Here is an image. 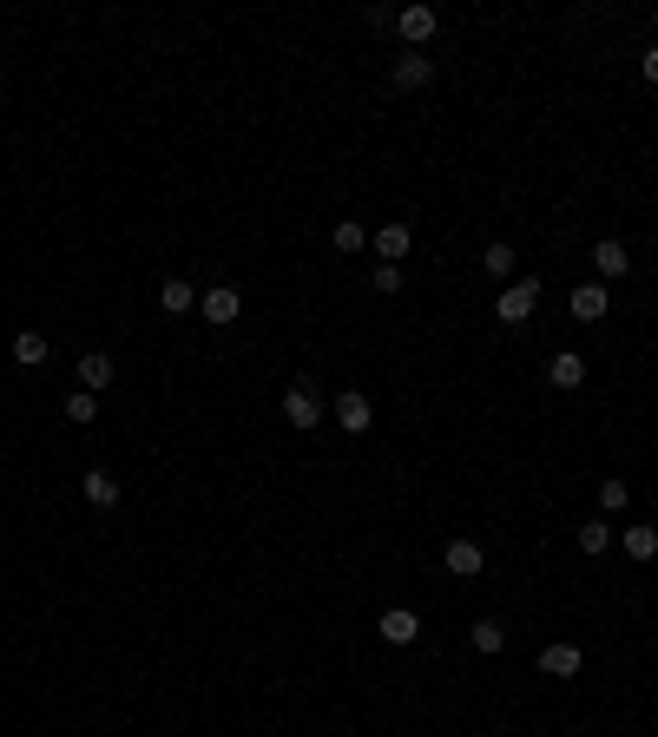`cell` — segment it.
Instances as JSON below:
<instances>
[{
	"mask_svg": "<svg viewBox=\"0 0 658 737\" xmlns=\"http://www.w3.org/2000/svg\"><path fill=\"white\" fill-rule=\"evenodd\" d=\"M283 422L297 428V435H310V428H323V422H329V415H323V395H316V382H310V376L283 389Z\"/></svg>",
	"mask_w": 658,
	"mask_h": 737,
	"instance_id": "1",
	"label": "cell"
},
{
	"mask_svg": "<svg viewBox=\"0 0 658 737\" xmlns=\"http://www.w3.org/2000/svg\"><path fill=\"white\" fill-rule=\"evenodd\" d=\"M533 310H540V283H533V277H514V283L501 290V297H494V316H501L507 330H520V323H527Z\"/></svg>",
	"mask_w": 658,
	"mask_h": 737,
	"instance_id": "2",
	"label": "cell"
},
{
	"mask_svg": "<svg viewBox=\"0 0 658 737\" xmlns=\"http://www.w3.org/2000/svg\"><path fill=\"white\" fill-rule=\"evenodd\" d=\"M198 316L211 323V330H231L237 316H244V297H237L231 283H218V290H204V297H198Z\"/></svg>",
	"mask_w": 658,
	"mask_h": 737,
	"instance_id": "3",
	"label": "cell"
},
{
	"mask_svg": "<svg viewBox=\"0 0 658 737\" xmlns=\"http://www.w3.org/2000/svg\"><path fill=\"white\" fill-rule=\"evenodd\" d=\"M336 428H343V435H369V428H376V402L362 389H343L336 395Z\"/></svg>",
	"mask_w": 658,
	"mask_h": 737,
	"instance_id": "4",
	"label": "cell"
},
{
	"mask_svg": "<svg viewBox=\"0 0 658 737\" xmlns=\"http://www.w3.org/2000/svg\"><path fill=\"white\" fill-rule=\"evenodd\" d=\"M395 93H422V86H428V79H435V53H415V47H408V53H395Z\"/></svg>",
	"mask_w": 658,
	"mask_h": 737,
	"instance_id": "5",
	"label": "cell"
},
{
	"mask_svg": "<svg viewBox=\"0 0 658 737\" xmlns=\"http://www.w3.org/2000/svg\"><path fill=\"white\" fill-rule=\"evenodd\" d=\"M73 376H79V389H86V395H99V389H112V382H119V362H112L106 349H86V356L73 362Z\"/></svg>",
	"mask_w": 658,
	"mask_h": 737,
	"instance_id": "6",
	"label": "cell"
},
{
	"mask_svg": "<svg viewBox=\"0 0 658 737\" xmlns=\"http://www.w3.org/2000/svg\"><path fill=\"white\" fill-rule=\"evenodd\" d=\"M435 27H441L435 7H402V14H395V33H402V40H408L415 53H422L428 40H435Z\"/></svg>",
	"mask_w": 658,
	"mask_h": 737,
	"instance_id": "7",
	"label": "cell"
},
{
	"mask_svg": "<svg viewBox=\"0 0 658 737\" xmlns=\"http://www.w3.org/2000/svg\"><path fill=\"white\" fill-rule=\"evenodd\" d=\"M441 566H448L455 580H481V573H487V553H481V540H448Z\"/></svg>",
	"mask_w": 658,
	"mask_h": 737,
	"instance_id": "8",
	"label": "cell"
},
{
	"mask_svg": "<svg viewBox=\"0 0 658 737\" xmlns=\"http://www.w3.org/2000/svg\"><path fill=\"white\" fill-rule=\"evenodd\" d=\"M580 665H586V652H580L573 639L540 645V672H547V678H580Z\"/></svg>",
	"mask_w": 658,
	"mask_h": 737,
	"instance_id": "9",
	"label": "cell"
},
{
	"mask_svg": "<svg viewBox=\"0 0 658 737\" xmlns=\"http://www.w3.org/2000/svg\"><path fill=\"white\" fill-rule=\"evenodd\" d=\"M376 632H382V645H415V639H422V619H415L408 606H389Z\"/></svg>",
	"mask_w": 658,
	"mask_h": 737,
	"instance_id": "10",
	"label": "cell"
},
{
	"mask_svg": "<svg viewBox=\"0 0 658 737\" xmlns=\"http://www.w3.org/2000/svg\"><path fill=\"white\" fill-rule=\"evenodd\" d=\"M573 316H580V323H599V316H612V297H606V283H580V290H573Z\"/></svg>",
	"mask_w": 658,
	"mask_h": 737,
	"instance_id": "11",
	"label": "cell"
},
{
	"mask_svg": "<svg viewBox=\"0 0 658 737\" xmlns=\"http://www.w3.org/2000/svg\"><path fill=\"white\" fill-rule=\"evenodd\" d=\"M547 382H553V389H580V382H586V356H580V349H560V356L547 362Z\"/></svg>",
	"mask_w": 658,
	"mask_h": 737,
	"instance_id": "12",
	"label": "cell"
},
{
	"mask_svg": "<svg viewBox=\"0 0 658 737\" xmlns=\"http://www.w3.org/2000/svg\"><path fill=\"white\" fill-rule=\"evenodd\" d=\"M593 270H599V277H626V270H632V251L619 244V237H599V244H593Z\"/></svg>",
	"mask_w": 658,
	"mask_h": 737,
	"instance_id": "13",
	"label": "cell"
},
{
	"mask_svg": "<svg viewBox=\"0 0 658 737\" xmlns=\"http://www.w3.org/2000/svg\"><path fill=\"white\" fill-rule=\"evenodd\" d=\"M158 310H165V316H185V310H198V290H191L185 277H165V283H158Z\"/></svg>",
	"mask_w": 658,
	"mask_h": 737,
	"instance_id": "14",
	"label": "cell"
},
{
	"mask_svg": "<svg viewBox=\"0 0 658 737\" xmlns=\"http://www.w3.org/2000/svg\"><path fill=\"white\" fill-rule=\"evenodd\" d=\"M408 244H415V231H408V224H382V231H376V257H382V264H402Z\"/></svg>",
	"mask_w": 658,
	"mask_h": 737,
	"instance_id": "15",
	"label": "cell"
},
{
	"mask_svg": "<svg viewBox=\"0 0 658 737\" xmlns=\"http://www.w3.org/2000/svg\"><path fill=\"white\" fill-rule=\"evenodd\" d=\"M468 645L481 652V659H494V652L507 645V626H501V619H474V626H468Z\"/></svg>",
	"mask_w": 658,
	"mask_h": 737,
	"instance_id": "16",
	"label": "cell"
},
{
	"mask_svg": "<svg viewBox=\"0 0 658 737\" xmlns=\"http://www.w3.org/2000/svg\"><path fill=\"white\" fill-rule=\"evenodd\" d=\"M79 487H86V501H93V507H119V474L86 468V481H79Z\"/></svg>",
	"mask_w": 658,
	"mask_h": 737,
	"instance_id": "17",
	"label": "cell"
},
{
	"mask_svg": "<svg viewBox=\"0 0 658 737\" xmlns=\"http://www.w3.org/2000/svg\"><path fill=\"white\" fill-rule=\"evenodd\" d=\"M619 547H626V560H658V527H626V534H619Z\"/></svg>",
	"mask_w": 658,
	"mask_h": 737,
	"instance_id": "18",
	"label": "cell"
},
{
	"mask_svg": "<svg viewBox=\"0 0 658 737\" xmlns=\"http://www.w3.org/2000/svg\"><path fill=\"white\" fill-rule=\"evenodd\" d=\"M14 362H20V369H40V362H47V336H40V330H20L14 336Z\"/></svg>",
	"mask_w": 658,
	"mask_h": 737,
	"instance_id": "19",
	"label": "cell"
},
{
	"mask_svg": "<svg viewBox=\"0 0 658 737\" xmlns=\"http://www.w3.org/2000/svg\"><path fill=\"white\" fill-rule=\"evenodd\" d=\"M573 547H580V553H586V560H599V553H606V547H612V527H606V520H586L580 534H573Z\"/></svg>",
	"mask_w": 658,
	"mask_h": 737,
	"instance_id": "20",
	"label": "cell"
},
{
	"mask_svg": "<svg viewBox=\"0 0 658 737\" xmlns=\"http://www.w3.org/2000/svg\"><path fill=\"white\" fill-rule=\"evenodd\" d=\"M481 264H487V277H494V283H514V244H487Z\"/></svg>",
	"mask_w": 658,
	"mask_h": 737,
	"instance_id": "21",
	"label": "cell"
},
{
	"mask_svg": "<svg viewBox=\"0 0 658 737\" xmlns=\"http://www.w3.org/2000/svg\"><path fill=\"white\" fill-rule=\"evenodd\" d=\"M329 244H336V251H343V257H356L362 244H369V231H362L356 218H343V224H336V231H329Z\"/></svg>",
	"mask_w": 658,
	"mask_h": 737,
	"instance_id": "22",
	"label": "cell"
},
{
	"mask_svg": "<svg viewBox=\"0 0 658 737\" xmlns=\"http://www.w3.org/2000/svg\"><path fill=\"white\" fill-rule=\"evenodd\" d=\"M626 501H632V487L619 481V474H606V481H599V507H606V514H619Z\"/></svg>",
	"mask_w": 658,
	"mask_h": 737,
	"instance_id": "23",
	"label": "cell"
},
{
	"mask_svg": "<svg viewBox=\"0 0 658 737\" xmlns=\"http://www.w3.org/2000/svg\"><path fill=\"white\" fill-rule=\"evenodd\" d=\"M93 415H99V395H86V389L66 395V422H93Z\"/></svg>",
	"mask_w": 658,
	"mask_h": 737,
	"instance_id": "24",
	"label": "cell"
},
{
	"mask_svg": "<svg viewBox=\"0 0 658 737\" xmlns=\"http://www.w3.org/2000/svg\"><path fill=\"white\" fill-rule=\"evenodd\" d=\"M369 283H376V297H395V290H402V264H376Z\"/></svg>",
	"mask_w": 658,
	"mask_h": 737,
	"instance_id": "25",
	"label": "cell"
},
{
	"mask_svg": "<svg viewBox=\"0 0 658 737\" xmlns=\"http://www.w3.org/2000/svg\"><path fill=\"white\" fill-rule=\"evenodd\" d=\"M645 86H658V40L645 47Z\"/></svg>",
	"mask_w": 658,
	"mask_h": 737,
	"instance_id": "26",
	"label": "cell"
},
{
	"mask_svg": "<svg viewBox=\"0 0 658 737\" xmlns=\"http://www.w3.org/2000/svg\"><path fill=\"white\" fill-rule=\"evenodd\" d=\"M652 27H658V7H652Z\"/></svg>",
	"mask_w": 658,
	"mask_h": 737,
	"instance_id": "27",
	"label": "cell"
},
{
	"mask_svg": "<svg viewBox=\"0 0 658 737\" xmlns=\"http://www.w3.org/2000/svg\"><path fill=\"white\" fill-rule=\"evenodd\" d=\"M0 362H7V349H0Z\"/></svg>",
	"mask_w": 658,
	"mask_h": 737,
	"instance_id": "28",
	"label": "cell"
}]
</instances>
